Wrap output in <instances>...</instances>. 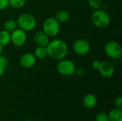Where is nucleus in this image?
Listing matches in <instances>:
<instances>
[{
  "label": "nucleus",
  "instance_id": "1",
  "mask_svg": "<svg viewBox=\"0 0 122 121\" xmlns=\"http://www.w3.org/2000/svg\"><path fill=\"white\" fill-rule=\"evenodd\" d=\"M46 48L48 56L54 61H60L65 58L69 51L66 43L62 39H54L49 41Z\"/></svg>",
  "mask_w": 122,
  "mask_h": 121
},
{
  "label": "nucleus",
  "instance_id": "2",
  "mask_svg": "<svg viewBox=\"0 0 122 121\" xmlns=\"http://www.w3.org/2000/svg\"><path fill=\"white\" fill-rule=\"evenodd\" d=\"M92 24L97 28L104 29L111 24V18L107 12L102 9H97L91 16Z\"/></svg>",
  "mask_w": 122,
  "mask_h": 121
},
{
  "label": "nucleus",
  "instance_id": "3",
  "mask_svg": "<svg viewBox=\"0 0 122 121\" xmlns=\"http://www.w3.org/2000/svg\"><path fill=\"white\" fill-rule=\"evenodd\" d=\"M16 23L19 29L27 32L35 29L36 26V19L32 14L24 13L18 17Z\"/></svg>",
  "mask_w": 122,
  "mask_h": 121
},
{
  "label": "nucleus",
  "instance_id": "4",
  "mask_svg": "<svg viewBox=\"0 0 122 121\" xmlns=\"http://www.w3.org/2000/svg\"><path fill=\"white\" fill-rule=\"evenodd\" d=\"M42 29L49 37H55L60 31V23L55 18L49 17L44 21Z\"/></svg>",
  "mask_w": 122,
  "mask_h": 121
},
{
  "label": "nucleus",
  "instance_id": "5",
  "mask_svg": "<svg viewBox=\"0 0 122 121\" xmlns=\"http://www.w3.org/2000/svg\"><path fill=\"white\" fill-rule=\"evenodd\" d=\"M58 61L59 62L56 64V71L59 74L64 76H70L74 73L76 65L74 61L65 58Z\"/></svg>",
  "mask_w": 122,
  "mask_h": 121
},
{
  "label": "nucleus",
  "instance_id": "6",
  "mask_svg": "<svg viewBox=\"0 0 122 121\" xmlns=\"http://www.w3.org/2000/svg\"><path fill=\"white\" fill-rule=\"evenodd\" d=\"M104 52L108 57L112 59H119L122 55V46L118 42L110 41L105 44Z\"/></svg>",
  "mask_w": 122,
  "mask_h": 121
},
{
  "label": "nucleus",
  "instance_id": "7",
  "mask_svg": "<svg viewBox=\"0 0 122 121\" xmlns=\"http://www.w3.org/2000/svg\"><path fill=\"white\" fill-rule=\"evenodd\" d=\"M72 49L76 54L79 56H85L89 53L91 46L86 40L79 39L73 43Z\"/></svg>",
  "mask_w": 122,
  "mask_h": 121
},
{
  "label": "nucleus",
  "instance_id": "8",
  "mask_svg": "<svg viewBox=\"0 0 122 121\" xmlns=\"http://www.w3.org/2000/svg\"><path fill=\"white\" fill-rule=\"evenodd\" d=\"M26 40V33L19 28L11 33V43L16 47H21L24 45Z\"/></svg>",
  "mask_w": 122,
  "mask_h": 121
},
{
  "label": "nucleus",
  "instance_id": "9",
  "mask_svg": "<svg viewBox=\"0 0 122 121\" xmlns=\"http://www.w3.org/2000/svg\"><path fill=\"white\" fill-rule=\"evenodd\" d=\"M98 71L100 75L105 78H112L114 74V67L109 61H101V64Z\"/></svg>",
  "mask_w": 122,
  "mask_h": 121
},
{
  "label": "nucleus",
  "instance_id": "10",
  "mask_svg": "<svg viewBox=\"0 0 122 121\" xmlns=\"http://www.w3.org/2000/svg\"><path fill=\"white\" fill-rule=\"evenodd\" d=\"M36 58L34 53H25L22 54L19 58V64L24 68H32L36 63Z\"/></svg>",
  "mask_w": 122,
  "mask_h": 121
},
{
  "label": "nucleus",
  "instance_id": "11",
  "mask_svg": "<svg viewBox=\"0 0 122 121\" xmlns=\"http://www.w3.org/2000/svg\"><path fill=\"white\" fill-rule=\"evenodd\" d=\"M34 41L38 46H46L50 41L49 37L43 31H39L34 34Z\"/></svg>",
  "mask_w": 122,
  "mask_h": 121
},
{
  "label": "nucleus",
  "instance_id": "12",
  "mask_svg": "<svg viewBox=\"0 0 122 121\" xmlns=\"http://www.w3.org/2000/svg\"><path fill=\"white\" fill-rule=\"evenodd\" d=\"M83 105L86 108L91 109L94 108L97 104V98L93 93H88L85 95L83 98Z\"/></svg>",
  "mask_w": 122,
  "mask_h": 121
},
{
  "label": "nucleus",
  "instance_id": "13",
  "mask_svg": "<svg viewBox=\"0 0 122 121\" xmlns=\"http://www.w3.org/2000/svg\"><path fill=\"white\" fill-rule=\"evenodd\" d=\"M108 116L109 121H122V110L113 108L109 111Z\"/></svg>",
  "mask_w": 122,
  "mask_h": 121
},
{
  "label": "nucleus",
  "instance_id": "14",
  "mask_svg": "<svg viewBox=\"0 0 122 121\" xmlns=\"http://www.w3.org/2000/svg\"><path fill=\"white\" fill-rule=\"evenodd\" d=\"M54 18L59 23H66L70 19V14L66 10H60L56 13Z\"/></svg>",
  "mask_w": 122,
  "mask_h": 121
},
{
  "label": "nucleus",
  "instance_id": "15",
  "mask_svg": "<svg viewBox=\"0 0 122 121\" xmlns=\"http://www.w3.org/2000/svg\"><path fill=\"white\" fill-rule=\"evenodd\" d=\"M11 43V33L3 29L0 31V44L2 46H8Z\"/></svg>",
  "mask_w": 122,
  "mask_h": 121
},
{
  "label": "nucleus",
  "instance_id": "16",
  "mask_svg": "<svg viewBox=\"0 0 122 121\" xmlns=\"http://www.w3.org/2000/svg\"><path fill=\"white\" fill-rule=\"evenodd\" d=\"M34 56L36 58L44 59L48 56L46 46H38L34 49Z\"/></svg>",
  "mask_w": 122,
  "mask_h": 121
},
{
  "label": "nucleus",
  "instance_id": "17",
  "mask_svg": "<svg viewBox=\"0 0 122 121\" xmlns=\"http://www.w3.org/2000/svg\"><path fill=\"white\" fill-rule=\"evenodd\" d=\"M18 28L16 21L14 19H8L6 20L4 24V30L11 33L14 30H16Z\"/></svg>",
  "mask_w": 122,
  "mask_h": 121
},
{
  "label": "nucleus",
  "instance_id": "18",
  "mask_svg": "<svg viewBox=\"0 0 122 121\" xmlns=\"http://www.w3.org/2000/svg\"><path fill=\"white\" fill-rule=\"evenodd\" d=\"M8 66V60L1 54L0 55V78L4 75L6 69Z\"/></svg>",
  "mask_w": 122,
  "mask_h": 121
},
{
  "label": "nucleus",
  "instance_id": "19",
  "mask_svg": "<svg viewBox=\"0 0 122 121\" xmlns=\"http://www.w3.org/2000/svg\"><path fill=\"white\" fill-rule=\"evenodd\" d=\"M26 4V0H9V5L14 9H21Z\"/></svg>",
  "mask_w": 122,
  "mask_h": 121
},
{
  "label": "nucleus",
  "instance_id": "20",
  "mask_svg": "<svg viewBox=\"0 0 122 121\" xmlns=\"http://www.w3.org/2000/svg\"><path fill=\"white\" fill-rule=\"evenodd\" d=\"M88 4L94 10L99 9L102 5V0H88Z\"/></svg>",
  "mask_w": 122,
  "mask_h": 121
},
{
  "label": "nucleus",
  "instance_id": "21",
  "mask_svg": "<svg viewBox=\"0 0 122 121\" xmlns=\"http://www.w3.org/2000/svg\"><path fill=\"white\" fill-rule=\"evenodd\" d=\"M95 121H109V116L108 114L101 112L97 114L95 117Z\"/></svg>",
  "mask_w": 122,
  "mask_h": 121
},
{
  "label": "nucleus",
  "instance_id": "22",
  "mask_svg": "<svg viewBox=\"0 0 122 121\" xmlns=\"http://www.w3.org/2000/svg\"><path fill=\"white\" fill-rule=\"evenodd\" d=\"M114 106L116 108L122 110V97L119 96L114 101Z\"/></svg>",
  "mask_w": 122,
  "mask_h": 121
},
{
  "label": "nucleus",
  "instance_id": "23",
  "mask_svg": "<svg viewBox=\"0 0 122 121\" xmlns=\"http://www.w3.org/2000/svg\"><path fill=\"white\" fill-rule=\"evenodd\" d=\"M84 73H85V71L84 68H80V67H78V68L76 67V69H75L74 74H76L77 76H83L84 75Z\"/></svg>",
  "mask_w": 122,
  "mask_h": 121
},
{
  "label": "nucleus",
  "instance_id": "24",
  "mask_svg": "<svg viewBox=\"0 0 122 121\" xmlns=\"http://www.w3.org/2000/svg\"><path fill=\"white\" fill-rule=\"evenodd\" d=\"M9 6V0H0V11L5 9Z\"/></svg>",
  "mask_w": 122,
  "mask_h": 121
},
{
  "label": "nucleus",
  "instance_id": "25",
  "mask_svg": "<svg viewBox=\"0 0 122 121\" xmlns=\"http://www.w3.org/2000/svg\"><path fill=\"white\" fill-rule=\"evenodd\" d=\"M100 64H101V61H99V60H94L92 63V67L94 69H95V70H98L99 68Z\"/></svg>",
  "mask_w": 122,
  "mask_h": 121
},
{
  "label": "nucleus",
  "instance_id": "26",
  "mask_svg": "<svg viewBox=\"0 0 122 121\" xmlns=\"http://www.w3.org/2000/svg\"><path fill=\"white\" fill-rule=\"evenodd\" d=\"M2 50H3V46L0 44V55L1 54V52H2Z\"/></svg>",
  "mask_w": 122,
  "mask_h": 121
},
{
  "label": "nucleus",
  "instance_id": "27",
  "mask_svg": "<svg viewBox=\"0 0 122 121\" xmlns=\"http://www.w3.org/2000/svg\"><path fill=\"white\" fill-rule=\"evenodd\" d=\"M31 121V120H26V121Z\"/></svg>",
  "mask_w": 122,
  "mask_h": 121
}]
</instances>
